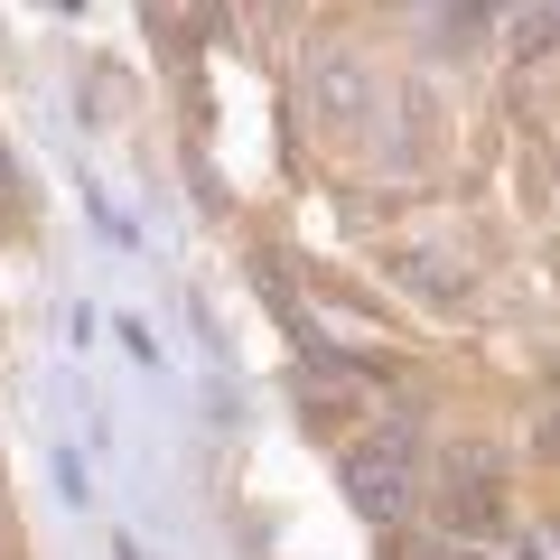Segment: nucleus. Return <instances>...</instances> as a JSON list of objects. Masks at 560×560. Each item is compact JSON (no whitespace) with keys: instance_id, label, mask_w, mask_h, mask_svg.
<instances>
[{"instance_id":"obj_1","label":"nucleus","mask_w":560,"mask_h":560,"mask_svg":"<svg viewBox=\"0 0 560 560\" xmlns=\"http://www.w3.org/2000/svg\"><path fill=\"white\" fill-rule=\"evenodd\" d=\"M337 486L346 504H355L364 523H383V533H401V523H420V486H430V440H420V420H364L355 440L337 448Z\"/></svg>"},{"instance_id":"obj_2","label":"nucleus","mask_w":560,"mask_h":560,"mask_svg":"<svg viewBox=\"0 0 560 560\" xmlns=\"http://www.w3.org/2000/svg\"><path fill=\"white\" fill-rule=\"evenodd\" d=\"M300 84H308V113H318V131H337V140L383 131L393 75H383V57H364L355 38H318V47H308V66H300Z\"/></svg>"},{"instance_id":"obj_3","label":"nucleus","mask_w":560,"mask_h":560,"mask_svg":"<svg viewBox=\"0 0 560 560\" xmlns=\"http://www.w3.org/2000/svg\"><path fill=\"white\" fill-rule=\"evenodd\" d=\"M393 280H411L430 308H467V290H477V271H467V261L420 253V243H401V253H393Z\"/></svg>"},{"instance_id":"obj_4","label":"nucleus","mask_w":560,"mask_h":560,"mask_svg":"<svg viewBox=\"0 0 560 560\" xmlns=\"http://www.w3.org/2000/svg\"><path fill=\"white\" fill-rule=\"evenodd\" d=\"M383 560H495V551L458 541V533H430V523H401V533H383Z\"/></svg>"},{"instance_id":"obj_5","label":"nucleus","mask_w":560,"mask_h":560,"mask_svg":"<svg viewBox=\"0 0 560 560\" xmlns=\"http://www.w3.org/2000/svg\"><path fill=\"white\" fill-rule=\"evenodd\" d=\"M533 458L560 467V401H541V420H533Z\"/></svg>"},{"instance_id":"obj_6","label":"nucleus","mask_w":560,"mask_h":560,"mask_svg":"<svg viewBox=\"0 0 560 560\" xmlns=\"http://www.w3.org/2000/svg\"><path fill=\"white\" fill-rule=\"evenodd\" d=\"M541 551L560 560V504H541Z\"/></svg>"}]
</instances>
